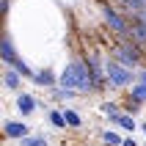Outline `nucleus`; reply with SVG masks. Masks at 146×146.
<instances>
[{"label": "nucleus", "mask_w": 146, "mask_h": 146, "mask_svg": "<svg viewBox=\"0 0 146 146\" xmlns=\"http://www.w3.org/2000/svg\"><path fill=\"white\" fill-rule=\"evenodd\" d=\"M130 22H132L130 41H132V44H138V47H146V28L138 22V19H132V17H130Z\"/></svg>", "instance_id": "f8f14e48"}, {"label": "nucleus", "mask_w": 146, "mask_h": 146, "mask_svg": "<svg viewBox=\"0 0 146 146\" xmlns=\"http://www.w3.org/2000/svg\"><path fill=\"white\" fill-rule=\"evenodd\" d=\"M110 124H116V127L124 130V132H135V116H130V113H119Z\"/></svg>", "instance_id": "4468645a"}, {"label": "nucleus", "mask_w": 146, "mask_h": 146, "mask_svg": "<svg viewBox=\"0 0 146 146\" xmlns=\"http://www.w3.org/2000/svg\"><path fill=\"white\" fill-rule=\"evenodd\" d=\"M17 58H19V52L14 47V39L8 33H3V39H0V61H3V66H14Z\"/></svg>", "instance_id": "0eeeda50"}, {"label": "nucleus", "mask_w": 146, "mask_h": 146, "mask_svg": "<svg viewBox=\"0 0 146 146\" xmlns=\"http://www.w3.org/2000/svg\"><path fill=\"white\" fill-rule=\"evenodd\" d=\"M0 8H3V17H6L8 8H11V0H3V3H0Z\"/></svg>", "instance_id": "393cba45"}, {"label": "nucleus", "mask_w": 146, "mask_h": 146, "mask_svg": "<svg viewBox=\"0 0 146 146\" xmlns=\"http://www.w3.org/2000/svg\"><path fill=\"white\" fill-rule=\"evenodd\" d=\"M3 88L6 91H19L22 88V74L17 72L14 66H6L3 69Z\"/></svg>", "instance_id": "9d476101"}, {"label": "nucleus", "mask_w": 146, "mask_h": 146, "mask_svg": "<svg viewBox=\"0 0 146 146\" xmlns=\"http://www.w3.org/2000/svg\"><path fill=\"white\" fill-rule=\"evenodd\" d=\"M47 124L52 127V130H69L64 110H58V108H50V110H47Z\"/></svg>", "instance_id": "9b49d317"}, {"label": "nucleus", "mask_w": 146, "mask_h": 146, "mask_svg": "<svg viewBox=\"0 0 146 146\" xmlns=\"http://www.w3.org/2000/svg\"><path fill=\"white\" fill-rule=\"evenodd\" d=\"M3 135H6V138L22 141V138L31 135V127H28L25 121H17V119H6V121H3Z\"/></svg>", "instance_id": "423d86ee"}, {"label": "nucleus", "mask_w": 146, "mask_h": 146, "mask_svg": "<svg viewBox=\"0 0 146 146\" xmlns=\"http://www.w3.org/2000/svg\"><path fill=\"white\" fill-rule=\"evenodd\" d=\"M64 116H66V124H69V130H80L83 127V119L77 110H72V108H64Z\"/></svg>", "instance_id": "f3484780"}, {"label": "nucleus", "mask_w": 146, "mask_h": 146, "mask_svg": "<svg viewBox=\"0 0 146 146\" xmlns=\"http://www.w3.org/2000/svg\"><path fill=\"white\" fill-rule=\"evenodd\" d=\"M19 146H50V141L44 135H28V138L19 141Z\"/></svg>", "instance_id": "412c9836"}, {"label": "nucleus", "mask_w": 146, "mask_h": 146, "mask_svg": "<svg viewBox=\"0 0 146 146\" xmlns=\"http://www.w3.org/2000/svg\"><path fill=\"white\" fill-rule=\"evenodd\" d=\"M58 86H64L69 91H77V94H91L94 91V83H91V72H88V64L83 58H72L66 69L61 72V80Z\"/></svg>", "instance_id": "f257e3e1"}, {"label": "nucleus", "mask_w": 146, "mask_h": 146, "mask_svg": "<svg viewBox=\"0 0 146 146\" xmlns=\"http://www.w3.org/2000/svg\"><path fill=\"white\" fill-rule=\"evenodd\" d=\"M105 72H108V86L110 88H132L138 83V74L127 66H121L119 61H113V58L105 61Z\"/></svg>", "instance_id": "f03ea898"}, {"label": "nucleus", "mask_w": 146, "mask_h": 146, "mask_svg": "<svg viewBox=\"0 0 146 146\" xmlns=\"http://www.w3.org/2000/svg\"><path fill=\"white\" fill-rule=\"evenodd\" d=\"M138 83H143V86H146V66H143V69H138Z\"/></svg>", "instance_id": "b1692460"}, {"label": "nucleus", "mask_w": 146, "mask_h": 146, "mask_svg": "<svg viewBox=\"0 0 146 146\" xmlns=\"http://www.w3.org/2000/svg\"><path fill=\"white\" fill-rule=\"evenodd\" d=\"M74 97H80V94H77V91L64 88V86H55V88H50V99H52V102H66V99H74Z\"/></svg>", "instance_id": "ddd939ff"}, {"label": "nucleus", "mask_w": 146, "mask_h": 146, "mask_svg": "<svg viewBox=\"0 0 146 146\" xmlns=\"http://www.w3.org/2000/svg\"><path fill=\"white\" fill-rule=\"evenodd\" d=\"M41 108V102L36 97H33V94H19V97H17V110H19V116H31V113H36V110H39Z\"/></svg>", "instance_id": "1a4fd4ad"}, {"label": "nucleus", "mask_w": 146, "mask_h": 146, "mask_svg": "<svg viewBox=\"0 0 146 146\" xmlns=\"http://www.w3.org/2000/svg\"><path fill=\"white\" fill-rule=\"evenodd\" d=\"M121 146H138V143H135V138H130V135H127V138L121 141Z\"/></svg>", "instance_id": "a878e982"}, {"label": "nucleus", "mask_w": 146, "mask_h": 146, "mask_svg": "<svg viewBox=\"0 0 146 146\" xmlns=\"http://www.w3.org/2000/svg\"><path fill=\"white\" fill-rule=\"evenodd\" d=\"M14 69H17L19 74H22V77H31V80H33V74H36V69H33L31 64H25V58H22V55H19V58L14 61Z\"/></svg>", "instance_id": "6ab92c4d"}, {"label": "nucleus", "mask_w": 146, "mask_h": 146, "mask_svg": "<svg viewBox=\"0 0 146 146\" xmlns=\"http://www.w3.org/2000/svg\"><path fill=\"white\" fill-rule=\"evenodd\" d=\"M132 19H138V22L146 28V11H141V14H132Z\"/></svg>", "instance_id": "5701e85b"}, {"label": "nucleus", "mask_w": 146, "mask_h": 146, "mask_svg": "<svg viewBox=\"0 0 146 146\" xmlns=\"http://www.w3.org/2000/svg\"><path fill=\"white\" fill-rule=\"evenodd\" d=\"M113 61H119L121 66H127V69H138L141 61H143V52H141L138 44H132V41H116L113 44Z\"/></svg>", "instance_id": "7ed1b4c3"}, {"label": "nucleus", "mask_w": 146, "mask_h": 146, "mask_svg": "<svg viewBox=\"0 0 146 146\" xmlns=\"http://www.w3.org/2000/svg\"><path fill=\"white\" fill-rule=\"evenodd\" d=\"M127 11H130V17L132 14H141V11H146V0H119Z\"/></svg>", "instance_id": "a211bd4d"}, {"label": "nucleus", "mask_w": 146, "mask_h": 146, "mask_svg": "<svg viewBox=\"0 0 146 146\" xmlns=\"http://www.w3.org/2000/svg\"><path fill=\"white\" fill-rule=\"evenodd\" d=\"M141 130H143V135H146V121H143V124H141Z\"/></svg>", "instance_id": "bb28decb"}, {"label": "nucleus", "mask_w": 146, "mask_h": 146, "mask_svg": "<svg viewBox=\"0 0 146 146\" xmlns=\"http://www.w3.org/2000/svg\"><path fill=\"white\" fill-rule=\"evenodd\" d=\"M99 110H102V113H105L110 121H113L119 113H124V108L119 105V102H110V99H108V102H102V105H99Z\"/></svg>", "instance_id": "2eb2a0df"}, {"label": "nucleus", "mask_w": 146, "mask_h": 146, "mask_svg": "<svg viewBox=\"0 0 146 146\" xmlns=\"http://www.w3.org/2000/svg\"><path fill=\"white\" fill-rule=\"evenodd\" d=\"M130 99H135L138 105L146 102V86H143V83H135V86L130 88Z\"/></svg>", "instance_id": "aec40b11"}, {"label": "nucleus", "mask_w": 146, "mask_h": 146, "mask_svg": "<svg viewBox=\"0 0 146 146\" xmlns=\"http://www.w3.org/2000/svg\"><path fill=\"white\" fill-rule=\"evenodd\" d=\"M99 8H102V17H105V22H108V28L113 33H119L124 41H130V31H132V22L127 19L124 14H119L113 6H108V3H99Z\"/></svg>", "instance_id": "20e7f679"}, {"label": "nucleus", "mask_w": 146, "mask_h": 146, "mask_svg": "<svg viewBox=\"0 0 146 146\" xmlns=\"http://www.w3.org/2000/svg\"><path fill=\"white\" fill-rule=\"evenodd\" d=\"M138 110H141V105L135 102V99H124V113H130V116H138Z\"/></svg>", "instance_id": "4be33fe9"}, {"label": "nucleus", "mask_w": 146, "mask_h": 146, "mask_svg": "<svg viewBox=\"0 0 146 146\" xmlns=\"http://www.w3.org/2000/svg\"><path fill=\"white\" fill-rule=\"evenodd\" d=\"M86 64H88V72H91V83H94V91H102L108 86V72H105V58L99 55V52H91L86 58Z\"/></svg>", "instance_id": "39448f33"}, {"label": "nucleus", "mask_w": 146, "mask_h": 146, "mask_svg": "<svg viewBox=\"0 0 146 146\" xmlns=\"http://www.w3.org/2000/svg\"><path fill=\"white\" fill-rule=\"evenodd\" d=\"M99 141H102V143L105 146H121V135H119V132H113V130H102L99 132Z\"/></svg>", "instance_id": "dca6fc26"}, {"label": "nucleus", "mask_w": 146, "mask_h": 146, "mask_svg": "<svg viewBox=\"0 0 146 146\" xmlns=\"http://www.w3.org/2000/svg\"><path fill=\"white\" fill-rule=\"evenodd\" d=\"M58 80H61V77L52 72V66H44V69H36V74H33L31 83H36L39 88H55Z\"/></svg>", "instance_id": "6e6552de"}]
</instances>
